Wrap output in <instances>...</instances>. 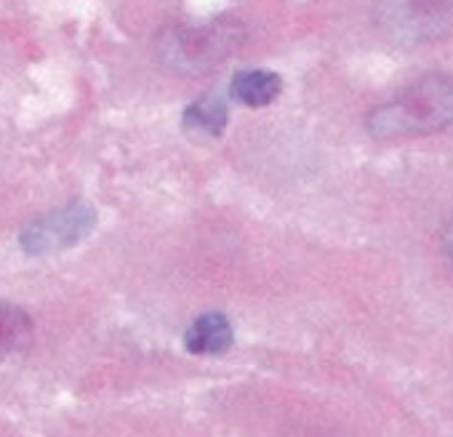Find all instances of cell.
<instances>
[{"mask_svg":"<svg viewBox=\"0 0 453 437\" xmlns=\"http://www.w3.org/2000/svg\"><path fill=\"white\" fill-rule=\"evenodd\" d=\"M453 120V78L424 75L403 88L395 99L368 115V131L376 139L424 136Z\"/></svg>","mask_w":453,"mask_h":437,"instance_id":"1","label":"cell"},{"mask_svg":"<svg viewBox=\"0 0 453 437\" xmlns=\"http://www.w3.org/2000/svg\"><path fill=\"white\" fill-rule=\"evenodd\" d=\"M94 227H96V211L88 203L78 200L30 222L22 230L19 243L27 257H49L78 246L83 238L94 233Z\"/></svg>","mask_w":453,"mask_h":437,"instance_id":"2","label":"cell"},{"mask_svg":"<svg viewBox=\"0 0 453 437\" xmlns=\"http://www.w3.org/2000/svg\"><path fill=\"white\" fill-rule=\"evenodd\" d=\"M379 19L395 41H432L453 25L450 0H384Z\"/></svg>","mask_w":453,"mask_h":437,"instance_id":"3","label":"cell"},{"mask_svg":"<svg viewBox=\"0 0 453 437\" xmlns=\"http://www.w3.org/2000/svg\"><path fill=\"white\" fill-rule=\"evenodd\" d=\"M184 347L195 355H221L233 347V326L224 315L208 312L197 318L187 334H184Z\"/></svg>","mask_w":453,"mask_h":437,"instance_id":"4","label":"cell"},{"mask_svg":"<svg viewBox=\"0 0 453 437\" xmlns=\"http://www.w3.org/2000/svg\"><path fill=\"white\" fill-rule=\"evenodd\" d=\"M33 344V320L25 310L0 302V363L22 357Z\"/></svg>","mask_w":453,"mask_h":437,"instance_id":"5","label":"cell"},{"mask_svg":"<svg viewBox=\"0 0 453 437\" xmlns=\"http://www.w3.org/2000/svg\"><path fill=\"white\" fill-rule=\"evenodd\" d=\"M280 91H283V80L270 70H243L235 75L230 88L233 99H238L246 107H267L278 99Z\"/></svg>","mask_w":453,"mask_h":437,"instance_id":"6","label":"cell"},{"mask_svg":"<svg viewBox=\"0 0 453 437\" xmlns=\"http://www.w3.org/2000/svg\"><path fill=\"white\" fill-rule=\"evenodd\" d=\"M226 126V104L221 96L208 94L187 107L184 112V131L192 136H219Z\"/></svg>","mask_w":453,"mask_h":437,"instance_id":"7","label":"cell"},{"mask_svg":"<svg viewBox=\"0 0 453 437\" xmlns=\"http://www.w3.org/2000/svg\"><path fill=\"white\" fill-rule=\"evenodd\" d=\"M440 238H442V251H445V257H448L450 264H453V218H448V222H445Z\"/></svg>","mask_w":453,"mask_h":437,"instance_id":"8","label":"cell"}]
</instances>
